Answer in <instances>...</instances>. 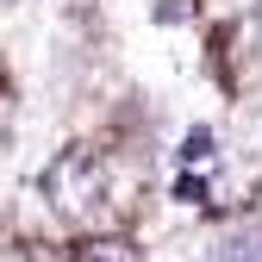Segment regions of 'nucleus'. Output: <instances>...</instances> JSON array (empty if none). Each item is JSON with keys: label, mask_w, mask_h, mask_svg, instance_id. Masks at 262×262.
I'll list each match as a JSON object with an SVG mask.
<instances>
[{"label": "nucleus", "mask_w": 262, "mask_h": 262, "mask_svg": "<svg viewBox=\"0 0 262 262\" xmlns=\"http://www.w3.org/2000/svg\"><path fill=\"white\" fill-rule=\"evenodd\" d=\"M212 156H219V138H212V125H193L187 138H181V162H187V169H193V162L206 169Z\"/></svg>", "instance_id": "4"}, {"label": "nucleus", "mask_w": 262, "mask_h": 262, "mask_svg": "<svg viewBox=\"0 0 262 262\" xmlns=\"http://www.w3.org/2000/svg\"><path fill=\"white\" fill-rule=\"evenodd\" d=\"M7 131H13V94L0 88V138H7Z\"/></svg>", "instance_id": "7"}, {"label": "nucleus", "mask_w": 262, "mask_h": 262, "mask_svg": "<svg viewBox=\"0 0 262 262\" xmlns=\"http://www.w3.org/2000/svg\"><path fill=\"white\" fill-rule=\"evenodd\" d=\"M212 262H262V225H244L237 237H225L212 250Z\"/></svg>", "instance_id": "2"}, {"label": "nucleus", "mask_w": 262, "mask_h": 262, "mask_svg": "<svg viewBox=\"0 0 262 262\" xmlns=\"http://www.w3.org/2000/svg\"><path fill=\"white\" fill-rule=\"evenodd\" d=\"M193 7H200V0H156V19L162 25H181V19H193Z\"/></svg>", "instance_id": "6"}, {"label": "nucleus", "mask_w": 262, "mask_h": 262, "mask_svg": "<svg viewBox=\"0 0 262 262\" xmlns=\"http://www.w3.org/2000/svg\"><path fill=\"white\" fill-rule=\"evenodd\" d=\"M175 200H181V206H212V181H206V175H181V181H175Z\"/></svg>", "instance_id": "5"}, {"label": "nucleus", "mask_w": 262, "mask_h": 262, "mask_svg": "<svg viewBox=\"0 0 262 262\" xmlns=\"http://www.w3.org/2000/svg\"><path fill=\"white\" fill-rule=\"evenodd\" d=\"M75 262H144V256L131 250L125 237H88V244L75 250Z\"/></svg>", "instance_id": "3"}, {"label": "nucleus", "mask_w": 262, "mask_h": 262, "mask_svg": "<svg viewBox=\"0 0 262 262\" xmlns=\"http://www.w3.org/2000/svg\"><path fill=\"white\" fill-rule=\"evenodd\" d=\"M44 200L62 212V219H94L106 200V162L94 156L88 144H69L50 169H44Z\"/></svg>", "instance_id": "1"}]
</instances>
